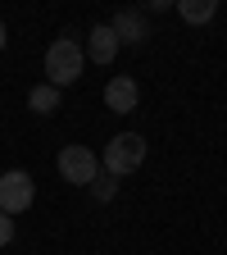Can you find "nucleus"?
Masks as SVG:
<instances>
[{
  "mask_svg": "<svg viewBox=\"0 0 227 255\" xmlns=\"http://www.w3.org/2000/svg\"><path fill=\"white\" fill-rule=\"evenodd\" d=\"M82 64H86V55H82L77 37H73V32H64V37H55L46 46V82L50 87H73L82 78Z\"/></svg>",
  "mask_w": 227,
  "mask_h": 255,
  "instance_id": "f257e3e1",
  "label": "nucleus"
},
{
  "mask_svg": "<svg viewBox=\"0 0 227 255\" xmlns=\"http://www.w3.org/2000/svg\"><path fill=\"white\" fill-rule=\"evenodd\" d=\"M141 164H146V137L141 132H118V137H109V146L100 155V169L109 178H127V173H137Z\"/></svg>",
  "mask_w": 227,
  "mask_h": 255,
  "instance_id": "f03ea898",
  "label": "nucleus"
},
{
  "mask_svg": "<svg viewBox=\"0 0 227 255\" xmlns=\"http://www.w3.org/2000/svg\"><path fill=\"white\" fill-rule=\"evenodd\" d=\"M55 169H59L64 182H73V187H91L95 178H100V155H95L91 146H59Z\"/></svg>",
  "mask_w": 227,
  "mask_h": 255,
  "instance_id": "7ed1b4c3",
  "label": "nucleus"
},
{
  "mask_svg": "<svg viewBox=\"0 0 227 255\" xmlns=\"http://www.w3.org/2000/svg\"><path fill=\"white\" fill-rule=\"evenodd\" d=\"M32 196H37V182H32V173L23 169H9V173H0V210H5L9 219L32 210Z\"/></svg>",
  "mask_w": 227,
  "mask_h": 255,
  "instance_id": "20e7f679",
  "label": "nucleus"
},
{
  "mask_svg": "<svg viewBox=\"0 0 227 255\" xmlns=\"http://www.w3.org/2000/svg\"><path fill=\"white\" fill-rule=\"evenodd\" d=\"M137 101H141L137 78H127V73L109 78V87H105V105H109L114 114H132V110H137Z\"/></svg>",
  "mask_w": 227,
  "mask_h": 255,
  "instance_id": "39448f33",
  "label": "nucleus"
},
{
  "mask_svg": "<svg viewBox=\"0 0 227 255\" xmlns=\"http://www.w3.org/2000/svg\"><path fill=\"white\" fill-rule=\"evenodd\" d=\"M109 27H114V37H118V46H146V18L137 14V9H118L114 18H109Z\"/></svg>",
  "mask_w": 227,
  "mask_h": 255,
  "instance_id": "423d86ee",
  "label": "nucleus"
},
{
  "mask_svg": "<svg viewBox=\"0 0 227 255\" xmlns=\"http://www.w3.org/2000/svg\"><path fill=\"white\" fill-rule=\"evenodd\" d=\"M118 50H123V46H118V37H114V27H109V23L91 27V37H86V55H91L95 64H114Z\"/></svg>",
  "mask_w": 227,
  "mask_h": 255,
  "instance_id": "0eeeda50",
  "label": "nucleus"
},
{
  "mask_svg": "<svg viewBox=\"0 0 227 255\" xmlns=\"http://www.w3.org/2000/svg\"><path fill=\"white\" fill-rule=\"evenodd\" d=\"M177 14L182 23H209L218 14V0H177Z\"/></svg>",
  "mask_w": 227,
  "mask_h": 255,
  "instance_id": "6e6552de",
  "label": "nucleus"
},
{
  "mask_svg": "<svg viewBox=\"0 0 227 255\" xmlns=\"http://www.w3.org/2000/svg\"><path fill=\"white\" fill-rule=\"evenodd\" d=\"M27 105L37 110V114H55L59 110V87H50V82H37L27 91Z\"/></svg>",
  "mask_w": 227,
  "mask_h": 255,
  "instance_id": "1a4fd4ad",
  "label": "nucleus"
},
{
  "mask_svg": "<svg viewBox=\"0 0 227 255\" xmlns=\"http://www.w3.org/2000/svg\"><path fill=\"white\" fill-rule=\"evenodd\" d=\"M91 196H95V201H114V196H118V182H114L109 173L95 178V182H91Z\"/></svg>",
  "mask_w": 227,
  "mask_h": 255,
  "instance_id": "9d476101",
  "label": "nucleus"
},
{
  "mask_svg": "<svg viewBox=\"0 0 227 255\" xmlns=\"http://www.w3.org/2000/svg\"><path fill=\"white\" fill-rule=\"evenodd\" d=\"M9 242H14V219L0 210V246H9Z\"/></svg>",
  "mask_w": 227,
  "mask_h": 255,
  "instance_id": "9b49d317",
  "label": "nucleus"
},
{
  "mask_svg": "<svg viewBox=\"0 0 227 255\" xmlns=\"http://www.w3.org/2000/svg\"><path fill=\"white\" fill-rule=\"evenodd\" d=\"M5 41H9V32H5V23H0V50H5Z\"/></svg>",
  "mask_w": 227,
  "mask_h": 255,
  "instance_id": "f8f14e48",
  "label": "nucleus"
}]
</instances>
